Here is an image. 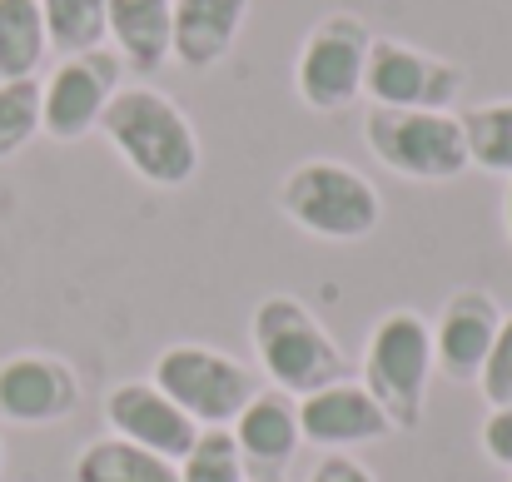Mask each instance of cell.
Instances as JSON below:
<instances>
[{"label": "cell", "instance_id": "obj_1", "mask_svg": "<svg viewBox=\"0 0 512 482\" xmlns=\"http://www.w3.org/2000/svg\"><path fill=\"white\" fill-rule=\"evenodd\" d=\"M100 135L155 189H184L204 164L194 120L155 85H120L100 115Z\"/></svg>", "mask_w": 512, "mask_h": 482}, {"label": "cell", "instance_id": "obj_2", "mask_svg": "<svg viewBox=\"0 0 512 482\" xmlns=\"http://www.w3.org/2000/svg\"><path fill=\"white\" fill-rule=\"evenodd\" d=\"M249 343L259 353L269 388H279L289 398H309V393L348 378V353L299 294L259 299L254 319H249Z\"/></svg>", "mask_w": 512, "mask_h": 482}, {"label": "cell", "instance_id": "obj_3", "mask_svg": "<svg viewBox=\"0 0 512 482\" xmlns=\"http://www.w3.org/2000/svg\"><path fill=\"white\" fill-rule=\"evenodd\" d=\"M279 209L294 229L324 244H363L383 224L378 184L363 169L329 160V155L299 160L279 179Z\"/></svg>", "mask_w": 512, "mask_h": 482}, {"label": "cell", "instance_id": "obj_4", "mask_svg": "<svg viewBox=\"0 0 512 482\" xmlns=\"http://www.w3.org/2000/svg\"><path fill=\"white\" fill-rule=\"evenodd\" d=\"M433 328L418 309H388L368 328L363 343V388L388 413L393 433H418L428 413V383H433Z\"/></svg>", "mask_w": 512, "mask_h": 482}, {"label": "cell", "instance_id": "obj_5", "mask_svg": "<svg viewBox=\"0 0 512 482\" xmlns=\"http://www.w3.org/2000/svg\"><path fill=\"white\" fill-rule=\"evenodd\" d=\"M368 155L413 184H448L468 174V140L458 110H383L368 105L363 115Z\"/></svg>", "mask_w": 512, "mask_h": 482}, {"label": "cell", "instance_id": "obj_6", "mask_svg": "<svg viewBox=\"0 0 512 482\" xmlns=\"http://www.w3.org/2000/svg\"><path fill=\"white\" fill-rule=\"evenodd\" d=\"M373 50V25L358 10H329L309 25L294 55V95L314 115H343L363 100V70Z\"/></svg>", "mask_w": 512, "mask_h": 482}, {"label": "cell", "instance_id": "obj_7", "mask_svg": "<svg viewBox=\"0 0 512 482\" xmlns=\"http://www.w3.org/2000/svg\"><path fill=\"white\" fill-rule=\"evenodd\" d=\"M150 383L170 393L199 428H229L244 413V403L259 393L254 373L214 343H170L155 358Z\"/></svg>", "mask_w": 512, "mask_h": 482}, {"label": "cell", "instance_id": "obj_8", "mask_svg": "<svg viewBox=\"0 0 512 482\" xmlns=\"http://www.w3.org/2000/svg\"><path fill=\"white\" fill-rule=\"evenodd\" d=\"M468 90V70L448 55H433L423 45L373 35L368 70H363V95L368 105L383 110H453Z\"/></svg>", "mask_w": 512, "mask_h": 482}, {"label": "cell", "instance_id": "obj_9", "mask_svg": "<svg viewBox=\"0 0 512 482\" xmlns=\"http://www.w3.org/2000/svg\"><path fill=\"white\" fill-rule=\"evenodd\" d=\"M125 85V60L115 50H85V55H60V65L40 80V135L75 145L100 130L105 105Z\"/></svg>", "mask_w": 512, "mask_h": 482}, {"label": "cell", "instance_id": "obj_10", "mask_svg": "<svg viewBox=\"0 0 512 482\" xmlns=\"http://www.w3.org/2000/svg\"><path fill=\"white\" fill-rule=\"evenodd\" d=\"M80 408V373L45 348H20L0 358V423L50 428Z\"/></svg>", "mask_w": 512, "mask_h": 482}, {"label": "cell", "instance_id": "obj_11", "mask_svg": "<svg viewBox=\"0 0 512 482\" xmlns=\"http://www.w3.org/2000/svg\"><path fill=\"white\" fill-rule=\"evenodd\" d=\"M105 423L115 438L135 443V448H150L160 458L179 463L194 438H199V423L174 403L170 393H160L150 378H125L105 393Z\"/></svg>", "mask_w": 512, "mask_h": 482}, {"label": "cell", "instance_id": "obj_12", "mask_svg": "<svg viewBox=\"0 0 512 482\" xmlns=\"http://www.w3.org/2000/svg\"><path fill=\"white\" fill-rule=\"evenodd\" d=\"M433 328V363L448 383H478L493 338L503 328V304L488 289H458L448 294V304L438 309Z\"/></svg>", "mask_w": 512, "mask_h": 482}, {"label": "cell", "instance_id": "obj_13", "mask_svg": "<svg viewBox=\"0 0 512 482\" xmlns=\"http://www.w3.org/2000/svg\"><path fill=\"white\" fill-rule=\"evenodd\" d=\"M299 433H304V443H314L324 453H353V448L388 438L393 423L363 383L339 378V383L299 398Z\"/></svg>", "mask_w": 512, "mask_h": 482}, {"label": "cell", "instance_id": "obj_14", "mask_svg": "<svg viewBox=\"0 0 512 482\" xmlns=\"http://www.w3.org/2000/svg\"><path fill=\"white\" fill-rule=\"evenodd\" d=\"M229 433H234V448H239L249 478H254V473H284V468L294 463V453L304 448L299 398H289V393H279V388H259V393L244 403V413L229 423Z\"/></svg>", "mask_w": 512, "mask_h": 482}, {"label": "cell", "instance_id": "obj_15", "mask_svg": "<svg viewBox=\"0 0 512 482\" xmlns=\"http://www.w3.org/2000/svg\"><path fill=\"white\" fill-rule=\"evenodd\" d=\"M249 5L254 0H174L170 60H179L194 75L224 65L249 20Z\"/></svg>", "mask_w": 512, "mask_h": 482}, {"label": "cell", "instance_id": "obj_16", "mask_svg": "<svg viewBox=\"0 0 512 482\" xmlns=\"http://www.w3.org/2000/svg\"><path fill=\"white\" fill-rule=\"evenodd\" d=\"M110 40L125 70L155 75L170 65V35H174V0H105Z\"/></svg>", "mask_w": 512, "mask_h": 482}, {"label": "cell", "instance_id": "obj_17", "mask_svg": "<svg viewBox=\"0 0 512 482\" xmlns=\"http://www.w3.org/2000/svg\"><path fill=\"white\" fill-rule=\"evenodd\" d=\"M75 482H179V468L170 458L150 453V448H135L125 438H90L80 453H75Z\"/></svg>", "mask_w": 512, "mask_h": 482}, {"label": "cell", "instance_id": "obj_18", "mask_svg": "<svg viewBox=\"0 0 512 482\" xmlns=\"http://www.w3.org/2000/svg\"><path fill=\"white\" fill-rule=\"evenodd\" d=\"M50 55L40 0H0V85L5 80H35Z\"/></svg>", "mask_w": 512, "mask_h": 482}, {"label": "cell", "instance_id": "obj_19", "mask_svg": "<svg viewBox=\"0 0 512 482\" xmlns=\"http://www.w3.org/2000/svg\"><path fill=\"white\" fill-rule=\"evenodd\" d=\"M463 140H468V164L483 174H512V100H483L468 105L463 115Z\"/></svg>", "mask_w": 512, "mask_h": 482}, {"label": "cell", "instance_id": "obj_20", "mask_svg": "<svg viewBox=\"0 0 512 482\" xmlns=\"http://www.w3.org/2000/svg\"><path fill=\"white\" fill-rule=\"evenodd\" d=\"M40 20H45L50 50L60 55H85L110 40L105 0H40Z\"/></svg>", "mask_w": 512, "mask_h": 482}, {"label": "cell", "instance_id": "obj_21", "mask_svg": "<svg viewBox=\"0 0 512 482\" xmlns=\"http://www.w3.org/2000/svg\"><path fill=\"white\" fill-rule=\"evenodd\" d=\"M174 468H179V482H249V468H244L229 428H199L194 448Z\"/></svg>", "mask_w": 512, "mask_h": 482}, {"label": "cell", "instance_id": "obj_22", "mask_svg": "<svg viewBox=\"0 0 512 482\" xmlns=\"http://www.w3.org/2000/svg\"><path fill=\"white\" fill-rule=\"evenodd\" d=\"M40 135V80L0 85V164L15 160Z\"/></svg>", "mask_w": 512, "mask_h": 482}, {"label": "cell", "instance_id": "obj_23", "mask_svg": "<svg viewBox=\"0 0 512 482\" xmlns=\"http://www.w3.org/2000/svg\"><path fill=\"white\" fill-rule=\"evenodd\" d=\"M478 393L488 408H508L512 403V314H503V328L493 338V353L478 373Z\"/></svg>", "mask_w": 512, "mask_h": 482}, {"label": "cell", "instance_id": "obj_24", "mask_svg": "<svg viewBox=\"0 0 512 482\" xmlns=\"http://www.w3.org/2000/svg\"><path fill=\"white\" fill-rule=\"evenodd\" d=\"M483 453H488V463H498V468L512 473V403L508 408H488V418H483Z\"/></svg>", "mask_w": 512, "mask_h": 482}, {"label": "cell", "instance_id": "obj_25", "mask_svg": "<svg viewBox=\"0 0 512 482\" xmlns=\"http://www.w3.org/2000/svg\"><path fill=\"white\" fill-rule=\"evenodd\" d=\"M309 482H378L368 463H358L353 453H324L319 468L309 473Z\"/></svg>", "mask_w": 512, "mask_h": 482}, {"label": "cell", "instance_id": "obj_26", "mask_svg": "<svg viewBox=\"0 0 512 482\" xmlns=\"http://www.w3.org/2000/svg\"><path fill=\"white\" fill-rule=\"evenodd\" d=\"M503 234L512 244V174H508V189H503Z\"/></svg>", "mask_w": 512, "mask_h": 482}, {"label": "cell", "instance_id": "obj_27", "mask_svg": "<svg viewBox=\"0 0 512 482\" xmlns=\"http://www.w3.org/2000/svg\"><path fill=\"white\" fill-rule=\"evenodd\" d=\"M249 482H289V478H284V473H254Z\"/></svg>", "mask_w": 512, "mask_h": 482}, {"label": "cell", "instance_id": "obj_28", "mask_svg": "<svg viewBox=\"0 0 512 482\" xmlns=\"http://www.w3.org/2000/svg\"><path fill=\"white\" fill-rule=\"evenodd\" d=\"M0 478H5V438H0Z\"/></svg>", "mask_w": 512, "mask_h": 482}, {"label": "cell", "instance_id": "obj_29", "mask_svg": "<svg viewBox=\"0 0 512 482\" xmlns=\"http://www.w3.org/2000/svg\"><path fill=\"white\" fill-rule=\"evenodd\" d=\"M508 482H512V473H508Z\"/></svg>", "mask_w": 512, "mask_h": 482}]
</instances>
